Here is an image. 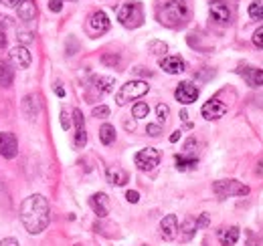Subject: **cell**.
Masks as SVG:
<instances>
[{
  "instance_id": "cell-1",
  "label": "cell",
  "mask_w": 263,
  "mask_h": 246,
  "mask_svg": "<svg viewBox=\"0 0 263 246\" xmlns=\"http://www.w3.org/2000/svg\"><path fill=\"white\" fill-rule=\"evenodd\" d=\"M49 220H51L49 202L45 196L33 194V196L25 198V202L21 206V222L29 234H41L49 226Z\"/></svg>"
},
{
  "instance_id": "cell-2",
  "label": "cell",
  "mask_w": 263,
  "mask_h": 246,
  "mask_svg": "<svg viewBox=\"0 0 263 246\" xmlns=\"http://www.w3.org/2000/svg\"><path fill=\"white\" fill-rule=\"evenodd\" d=\"M191 16V10L180 0H164L156 6V18L168 29H180Z\"/></svg>"
},
{
  "instance_id": "cell-3",
  "label": "cell",
  "mask_w": 263,
  "mask_h": 246,
  "mask_svg": "<svg viewBox=\"0 0 263 246\" xmlns=\"http://www.w3.org/2000/svg\"><path fill=\"white\" fill-rule=\"evenodd\" d=\"M118 20L126 29H138L144 25V6L140 2H126L118 8Z\"/></svg>"
},
{
  "instance_id": "cell-4",
  "label": "cell",
  "mask_w": 263,
  "mask_h": 246,
  "mask_svg": "<svg viewBox=\"0 0 263 246\" xmlns=\"http://www.w3.org/2000/svg\"><path fill=\"white\" fill-rule=\"evenodd\" d=\"M150 91V85L146 81H128L126 85H122L120 93L116 95V103L118 105H126L134 99H140L142 95Z\"/></svg>"
},
{
  "instance_id": "cell-5",
  "label": "cell",
  "mask_w": 263,
  "mask_h": 246,
  "mask_svg": "<svg viewBox=\"0 0 263 246\" xmlns=\"http://www.w3.org/2000/svg\"><path fill=\"white\" fill-rule=\"evenodd\" d=\"M213 192L219 198H231V196H247L249 188L241 184L239 180H219L213 184Z\"/></svg>"
},
{
  "instance_id": "cell-6",
  "label": "cell",
  "mask_w": 263,
  "mask_h": 246,
  "mask_svg": "<svg viewBox=\"0 0 263 246\" xmlns=\"http://www.w3.org/2000/svg\"><path fill=\"white\" fill-rule=\"evenodd\" d=\"M134 161H136L138 170H142V172H152V170L160 163V152L154 150V148H144V150H140L138 154L134 155Z\"/></svg>"
},
{
  "instance_id": "cell-7",
  "label": "cell",
  "mask_w": 263,
  "mask_h": 246,
  "mask_svg": "<svg viewBox=\"0 0 263 246\" xmlns=\"http://www.w3.org/2000/svg\"><path fill=\"white\" fill-rule=\"evenodd\" d=\"M85 31L89 32V36H101L103 32L109 31V18H107V14L103 12V10H96L89 18H87V23H85Z\"/></svg>"
},
{
  "instance_id": "cell-8",
  "label": "cell",
  "mask_w": 263,
  "mask_h": 246,
  "mask_svg": "<svg viewBox=\"0 0 263 246\" xmlns=\"http://www.w3.org/2000/svg\"><path fill=\"white\" fill-rule=\"evenodd\" d=\"M18 154V141L14 133L10 131H0V155L6 159H12Z\"/></svg>"
},
{
  "instance_id": "cell-9",
  "label": "cell",
  "mask_w": 263,
  "mask_h": 246,
  "mask_svg": "<svg viewBox=\"0 0 263 246\" xmlns=\"http://www.w3.org/2000/svg\"><path fill=\"white\" fill-rule=\"evenodd\" d=\"M200 113H202L204 119L213 121V119H219V117H223V115L227 113V105H225L223 101H219V99H209V101L202 105Z\"/></svg>"
},
{
  "instance_id": "cell-10",
  "label": "cell",
  "mask_w": 263,
  "mask_h": 246,
  "mask_svg": "<svg viewBox=\"0 0 263 246\" xmlns=\"http://www.w3.org/2000/svg\"><path fill=\"white\" fill-rule=\"evenodd\" d=\"M174 97H176V101H180L182 105H191V103H195L198 99V87L193 85V83H189V81H184V83H180V85L176 87Z\"/></svg>"
},
{
  "instance_id": "cell-11",
  "label": "cell",
  "mask_w": 263,
  "mask_h": 246,
  "mask_svg": "<svg viewBox=\"0 0 263 246\" xmlns=\"http://www.w3.org/2000/svg\"><path fill=\"white\" fill-rule=\"evenodd\" d=\"M73 123H75V148H83L87 144V133H85V117L79 109H73Z\"/></svg>"
},
{
  "instance_id": "cell-12",
  "label": "cell",
  "mask_w": 263,
  "mask_h": 246,
  "mask_svg": "<svg viewBox=\"0 0 263 246\" xmlns=\"http://www.w3.org/2000/svg\"><path fill=\"white\" fill-rule=\"evenodd\" d=\"M8 57H10V63H12L14 67H18V69H29V67H31V61H33V59H31V53H29L27 47H23V45L10 49Z\"/></svg>"
},
{
  "instance_id": "cell-13",
  "label": "cell",
  "mask_w": 263,
  "mask_h": 246,
  "mask_svg": "<svg viewBox=\"0 0 263 246\" xmlns=\"http://www.w3.org/2000/svg\"><path fill=\"white\" fill-rule=\"evenodd\" d=\"M176 234H178V220H176V216L174 214L164 216L162 222H160V236L164 240H174Z\"/></svg>"
},
{
  "instance_id": "cell-14",
  "label": "cell",
  "mask_w": 263,
  "mask_h": 246,
  "mask_svg": "<svg viewBox=\"0 0 263 246\" xmlns=\"http://www.w3.org/2000/svg\"><path fill=\"white\" fill-rule=\"evenodd\" d=\"M160 69L164 73H168V75H178V73H182L186 69V65H184V61L178 55H170V57H164L160 61Z\"/></svg>"
},
{
  "instance_id": "cell-15",
  "label": "cell",
  "mask_w": 263,
  "mask_h": 246,
  "mask_svg": "<svg viewBox=\"0 0 263 246\" xmlns=\"http://www.w3.org/2000/svg\"><path fill=\"white\" fill-rule=\"evenodd\" d=\"M209 10H211L213 20H217V23H229L231 12H229V8H227V4H225L223 0H211Z\"/></svg>"
},
{
  "instance_id": "cell-16",
  "label": "cell",
  "mask_w": 263,
  "mask_h": 246,
  "mask_svg": "<svg viewBox=\"0 0 263 246\" xmlns=\"http://www.w3.org/2000/svg\"><path fill=\"white\" fill-rule=\"evenodd\" d=\"M36 14H39V8H36L34 0H23V2L16 6V16H18L23 23H29V20L36 18Z\"/></svg>"
},
{
  "instance_id": "cell-17",
  "label": "cell",
  "mask_w": 263,
  "mask_h": 246,
  "mask_svg": "<svg viewBox=\"0 0 263 246\" xmlns=\"http://www.w3.org/2000/svg\"><path fill=\"white\" fill-rule=\"evenodd\" d=\"M105 178H107V182L114 186H126L128 184V172L126 170H122L120 166H109L107 170H105Z\"/></svg>"
},
{
  "instance_id": "cell-18",
  "label": "cell",
  "mask_w": 263,
  "mask_h": 246,
  "mask_svg": "<svg viewBox=\"0 0 263 246\" xmlns=\"http://www.w3.org/2000/svg\"><path fill=\"white\" fill-rule=\"evenodd\" d=\"M89 206L93 208V212L99 216V218H105L107 216V196L103 192H98L89 198Z\"/></svg>"
},
{
  "instance_id": "cell-19",
  "label": "cell",
  "mask_w": 263,
  "mask_h": 246,
  "mask_svg": "<svg viewBox=\"0 0 263 246\" xmlns=\"http://www.w3.org/2000/svg\"><path fill=\"white\" fill-rule=\"evenodd\" d=\"M39 109H41V105H39V101H36V95H27L25 99H23V111H25V115L34 121L36 119V115H39Z\"/></svg>"
},
{
  "instance_id": "cell-20",
  "label": "cell",
  "mask_w": 263,
  "mask_h": 246,
  "mask_svg": "<svg viewBox=\"0 0 263 246\" xmlns=\"http://www.w3.org/2000/svg\"><path fill=\"white\" fill-rule=\"evenodd\" d=\"M241 75L249 87H261L263 85V71L261 69H241Z\"/></svg>"
},
{
  "instance_id": "cell-21",
  "label": "cell",
  "mask_w": 263,
  "mask_h": 246,
  "mask_svg": "<svg viewBox=\"0 0 263 246\" xmlns=\"http://www.w3.org/2000/svg\"><path fill=\"white\" fill-rule=\"evenodd\" d=\"M14 81V69L10 67V63L0 59V87H10Z\"/></svg>"
},
{
  "instance_id": "cell-22",
  "label": "cell",
  "mask_w": 263,
  "mask_h": 246,
  "mask_svg": "<svg viewBox=\"0 0 263 246\" xmlns=\"http://www.w3.org/2000/svg\"><path fill=\"white\" fill-rule=\"evenodd\" d=\"M114 77H101V75H98V77H93V81H91V85H93V89L98 93H109L111 89H114Z\"/></svg>"
},
{
  "instance_id": "cell-23",
  "label": "cell",
  "mask_w": 263,
  "mask_h": 246,
  "mask_svg": "<svg viewBox=\"0 0 263 246\" xmlns=\"http://www.w3.org/2000/svg\"><path fill=\"white\" fill-rule=\"evenodd\" d=\"M239 234H241V230H239L237 226H231V228H227V230H221V232H219L221 244L223 246H235V242L239 240Z\"/></svg>"
},
{
  "instance_id": "cell-24",
  "label": "cell",
  "mask_w": 263,
  "mask_h": 246,
  "mask_svg": "<svg viewBox=\"0 0 263 246\" xmlns=\"http://www.w3.org/2000/svg\"><path fill=\"white\" fill-rule=\"evenodd\" d=\"M99 139L103 146H111L116 141V127L111 123H103L99 127Z\"/></svg>"
},
{
  "instance_id": "cell-25",
  "label": "cell",
  "mask_w": 263,
  "mask_h": 246,
  "mask_svg": "<svg viewBox=\"0 0 263 246\" xmlns=\"http://www.w3.org/2000/svg\"><path fill=\"white\" fill-rule=\"evenodd\" d=\"M180 230H182V232H180V240H182V242H189V240L195 236V232L198 230L197 220H193V218H186Z\"/></svg>"
},
{
  "instance_id": "cell-26",
  "label": "cell",
  "mask_w": 263,
  "mask_h": 246,
  "mask_svg": "<svg viewBox=\"0 0 263 246\" xmlns=\"http://www.w3.org/2000/svg\"><path fill=\"white\" fill-rule=\"evenodd\" d=\"M174 161H176V168H178L180 172L193 170V168H197V163H198V159L195 155H184V154H178L174 157Z\"/></svg>"
},
{
  "instance_id": "cell-27",
  "label": "cell",
  "mask_w": 263,
  "mask_h": 246,
  "mask_svg": "<svg viewBox=\"0 0 263 246\" xmlns=\"http://www.w3.org/2000/svg\"><path fill=\"white\" fill-rule=\"evenodd\" d=\"M249 16L253 20H263V0H253L249 4Z\"/></svg>"
},
{
  "instance_id": "cell-28",
  "label": "cell",
  "mask_w": 263,
  "mask_h": 246,
  "mask_svg": "<svg viewBox=\"0 0 263 246\" xmlns=\"http://www.w3.org/2000/svg\"><path fill=\"white\" fill-rule=\"evenodd\" d=\"M148 51L152 55H164V53H168V45L162 43V40H150L148 43Z\"/></svg>"
},
{
  "instance_id": "cell-29",
  "label": "cell",
  "mask_w": 263,
  "mask_h": 246,
  "mask_svg": "<svg viewBox=\"0 0 263 246\" xmlns=\"http://www.w3.org/2000/svg\"><path fill=\"white\" fill-rule=\"evenodd\" d=\"M148 111H150V107H148L146 103H142V101H140V103H136V105L132 107V115H134L136 119L146 117V115H148Z\"/></svg>"
},
{
  "instance_id": "cell-30",
  "label": "cell",
  "mask_w": 263,
  "mask_h": 246,
  "mask_svg": "<svg viewBox=\"0 0 263 246\" xmlns=\"http://www.w3.org/2000/svg\"><path fill=\"white\" fill-rule=\"evenodd\" d=\"M168 113H170L168 105H164V103H158V105H156V117H158V121H160V125L168 121Z\"/></svg>"
},
{
  "instance_id": "cell-31",
  "label": "cell",
  "mask_w": 263,
  "mask_h": 246,
  "mask_svg": "<svg viewBox=\"0 0 263 246\" xmlns=\"http://www.w3.org/2000/svg\"><path fill=\"white\" fill-rule=\"evenodd\" d=\"M101 63L107 65V67H118L120 65V55H103Z\"/></svg>"
},
{
  "instance_id": "cell-32",
  "label": "cell",
  "mask_w": 263,
  "mask_h": 246,
  "mask_svg": "<svg viewBox=\"0 0 263 246\" xmlns=\"http://www.w3.org/2000/svg\"><path fill=\"white\" fill-rule=\"evenodd\" d=\"M16 38L21 40V45H27V43H31V40H33V32L18 29V36H16Z\"/></svg>"
},
{
  "instance_id": "cell-33",
  "label": "cell",
  "mask_w": 263,
  "mask_h": 246,
  "mask_svg": "<svg viewBox=\"0 0 263 246\" xmlns=\"http://www.w3.org/2000/svg\"><path fill=\"white\" fill-rule=\"evenodd\" d=\"M146 131H148V135H152V137H158V135L162 133V125H158V123H150V125L146 127Z\"/></svg>"
},
{
  "instance_id": "cell-34",
  "label": "cell",
  "mask_w": 263,
  "mask_h": 246,
  "mask_svg": "<svg viewBox=\"0 0 263 246\" xmlns=\"http://www.w3.org/2000/svg\"><path fill=\"white\" fill-rule=\"evenodd\" d=\"M109 115V107L107 105H98L93 107V117H107Z\"/></svg>"
},
{
  "instance_id": "cell-35",
  "label": "cell",
  "mask_w": 263,
  "mask_h": 246,
  "mask_svg": "<svg viewBox=\"0 0 263 246\" xmlns=\"http://www.w3.org/2000/svg\"><path fill=\"white\" fill-rule=\"evenodd\" d=\"M251 40H253V45H255V47L263 49V27H259L257 31L253 32V38H251Z\"/></svg>"
},
{
  "instance_id": "cell-36",
  "label": "cell",
  "mask_w": 263,
  "mask_h": 246,
  "mask_svg": "<svg viewBox=\"0 0 263 246\" xmlns=\"http://www.w3.org/2000/svg\"><path fill=\"white\" fill-rule=\"evenodd\" d=\"M126 200H128L130 204H138V200H140V194H138L136 190H128V192H126Z\"/></svg>"
},
{
  "instance_id": "cell-37",
  "label": "cell",
  "mask_w": 263,
  "mask_h": 246,
  "mask_svg": "<svg viewBox=\"0 0 263 246\" xmlns=\"http://www.w3.org/2000/svg\"><path fill=\"white\" fill-rule=\"evenodd\" d=\"M61 127H63V129H69V127H71V121H69V113H67V109H61Z\"/></svg>"
},
{
  "instance_id": "cell-38",
  "label": "cell",
  "mask_w": 263,
  "mask_h": 246,
  "mask_svg": "<svg viewBox=\"0 0 263 246\" xmlns=\"http://www.w3.org/2000/svg\"><path fill=\"white\" fill-rule=\"evenodd\" d=\"M49 8H51L53 12H61V8H63V0H51V2H49Z\"/></svg>"
},
{
  "instance_id": "cell-39",
  "label": "cell",
  "mask_w": 263,
  "mask_h": 246,
  "mask_svg": "<svg viewBox=\"0 0 263 246\" xmlns=\"http://www.w3.org/2000/svg\"><path fill=\"white\" fill-rule=\"evenodd\" d=\"M209 222H211V220H209V216L206 214H200V218L197 220L198 228H206V226H209Z\"/></svg>"
},
{
  "instance_id": "cell-40",
  "label": "cell",
  "mask_w": 263,
  "mask_h": 246,
  "mask_svg": "<svg viewBox=\"0 0 263 246\" xmlns=\"http://www.w3.org/2000/svg\"><path fill=\"white\" fill-rule=\"evenodd\" d=\"M247 246H263V238H259V236H251L249 240H247Z\"/></svg>"
},
{
  "instance_id": "cell-41",
  "label": "cell",
  "mask_w": 263,
  "mask_h": 246,
  "mask_svg": "<svg viewBox=\"0 0 263 246\" xmlns=\"http://www.w3.org/2000/svg\"><path fill=\"white\" fill-rule=\"evenodd\" d=\"M0 246H21V244H18L16 238H4V240L0 242Z\"/></svg>"
},
{
  "instance_id": "cell-42",
  "label": "cell",
  "mask_w": 263,
  "mask_h": 246,
  "mask_svg": "<svg viewBox=\"0 0 263 246\" xmlns=\"http://www.w3.org/2000/svg\"><path fill=\"white\" fill-rule=\"evenodd\" d=\"M6 43H8V38H6V32H4V29L0 27V49H4V47H6Z\"/></svg>"
},
{
  "instance_id": "cell-43",
  "label": "cell",
  "mask_w": 263,
  "mask_h": 246,
  "mask_svg": "<svg viewBox=\"0 0 263 246\" xmlns=\"http://www.w3.org/2000/svg\"><path fill=\"white\" fill-rule=\"evenodd\" d=\"M23 0H0V4H4V6H18Z\"/></svg>"
},
{
  "instance_id": "cell-44",
  "label": "cell",
  "mask_w": 263,
  "mask_h": 246,
  "mask_svg": "<svg viewBox=\"0 0 263 246\" xmlns=\"http://www.w3.org/2000/svg\"><path fill=\"white\" fill-rule=\"evenodd\" d=\"M178 139H180V131H174V133L170 135V141H172V144H176Z\"/></svg>"
},
{
  "instance_id": "cell-45",
  "label": "cell",
  "mask_w": 263,
  "mask_h": 246,
  "mask_svg": "<svg viewBox=\"0 0 263 246\" xmlns=\"http://www.w3.org/2000/svg\"><path fill=\"white\" fill-rule=\"evenodd\" d=\"M134 73H138V75H150V71H144V67H138V69H134Z\"/></svg>"
},
{
  "instance_id": "cell-46",
  "label": "cell",
  "mask_w": 263,
  "mask_h": 246,
  "mask_svg": "<svg viewBox=\"0 0 263 246\" xmlns=\"http://www.w3.org/2000/svg\"><path fill=\"white\" fill-rule=\"evenodd\" d=\"M55 93H57L59 97H65V89H63L61 85H57V87H55Z\"/></svg>"
},
{
  "instance_id": "cell-47",
  "label": "cell",
  "mask_w": 263,
  "mask_h": 246,
  "mask_svg": "<svg viewBox=\"0 0 263 246\" xmlns=\"http://www.w3.org/2000/svg\"><path fill=\"white\" fill-rule=\"evenodd\" d=\"M180 119H182V121H189V113H186V111H184V109H182V111H180Z\"/></svg>"
},
{
  "instance_id": "cell-48",
  "label": "cell",
  "mask_w": 263,
  "mask_h": 246,
  "mask_svg": "<svg viewBox=\"0 0 263 246\" xmlns=\"http://www.w3.org/2000/svg\"><path fill=\"white\" fill-rule=\"evenodd\" d=\"M257 174L263 178V161H259V163H257Z\"/></svg>"
},
{
  "instance_id": "cell-49",
  "label": "cell",
  "mask_w": 263,
  "mask_h": 246,
  "mask_svg": "<svg viewBox=\"0 0 263 246\" xmlns=\"http://www.w3.org/2000/svg\"><path fill=\"white\" fill-rule=\"evenodd\" d=\"M140 246H148V244H140Z\"/></svg>"
},
{
  "instance_id": "cell-50",
  "label": "cell",
  "mask_w": 263,
  "mask_h": 246,
  "mask_svg": "<svg viewBox=\"0 0 263 246\" xmlns=\"http://www.w3.org/2000/svg\"><path fill=\"white\" fill-rule=\"evenodd\" d=\"M71 2H75V0H71Z\"/></svg>"
}]
</instances>
